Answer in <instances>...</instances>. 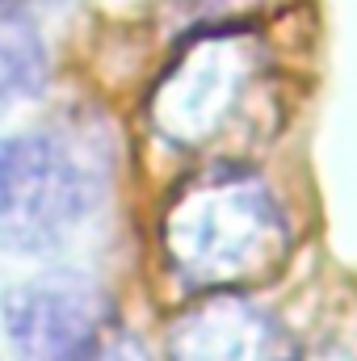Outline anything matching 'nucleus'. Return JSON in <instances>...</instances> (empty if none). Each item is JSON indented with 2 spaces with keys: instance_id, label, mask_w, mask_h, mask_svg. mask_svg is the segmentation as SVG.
<instances>
[{
  "instance_id": "f257e3e1",
  "label": "nucleus",
  "mask_w": 357,
  "mask_h": 361,
  "mask_svg": "<svg viewBox=\"0 0 357 361\" xmlns=\"http://www.w3.org/2000/svg\"><path fill=\"white\" fill-rule=\"evenodd\" d=\"M290 231L261 177L214 173L185 185L164 210V257L193 290H240L277 269Z\"/></svg>"
},
{
  "instance_id": "f03ea898",
  "label": "nucleus",
  "mask_w": 357,
  "mask_h": 361,
  "mask_svg": "<svg viewBox=\"0 0 357 361\" xmlns=\"http://www.w3.org/2000/svg\"><path fill=\"white\" fill-rule=\"evenodd\" d=\"M97 202V180L63 135L34 130L0 139V248L51 252Z\"/></svg>"
},
{
  "instance_id": "7ed1b4c3",
  "label": "nucleus",
  "mask_w": 357,
  "mask_h": 361,
  "mask_svg": "<svg viewBox=\"0 0 357 361\" xmlns=\"http://www.w3.org/2000/svg\"><path fill=\"white\" fill-rule=\"evenodd\" d=\"M253 55L236 38H202L177 59L173 72H164L152 118L164 139L181 147L210 143L223 135L236 118V109L248 97Z\"/></svg>"
},
{
  "instance_id": "20e7f679",
  "label": "nucleus",
  "mask_w": 357,
  "mask_h": 361,
  "mask_svg": "<svg viewBox=\"0 0 357 361\" xmlns=\"http://www.w3.org/2000/svg\"><path fill=\"white\" fill-rule=\"evenodd\" d=\"M0 311L17 361H89L109 319L105 294L80 273L13 286Z\"/></svg>"
},
{
  "instance_id": "39448f33",
  "label": "nucleus",
  "mask_w": 357,
  "mask_h": 361,
  "mask_svg": "<svg viewBox=\"0 0 357 361\" xmlns=\"http://www.w3.org/2000/svg\"><path fill=\"white\" fill-rule=\"evenodd\" d=\"M169 361H303L294 336L257 302L214 290L169 328Z\"/></svg>"
},
{
  "instance_id": "423d86ee",
  "label": "nucleus",
  "mask_w": 357,
  "mask_h": 361,
  "mask_svg": "<svg viewBox=\"0 0 357 361\" xmlns=\"http://www.w3.org/2000/svg\"><path fill=\"white\" fill-rule=\"evenodd\" d=\"M47 47L25 0H0V105L47 89Z\"/></svg>"
},
{
  "instance_id": "0eeeda50",
  "label": "nucleus",
  "mask_w": 357,
  "mask_h": 361,
  "mask_svg": "<svg viewBox=\"0 0 357 361\" xmlns=\"http://www.w3.org/2000/svg\"><path fill=\"white\" fill-rule=\"evenodd\" d=\"M89 361H147L143 345L126 332H114V336H101L97 349L89 353Z\"/></svg>"
},
{
  "instance_id": "6e6552de",
  "label": "nucleus",
  "mask_w": 357,
  "mask_h": 361,
  "mask_svg": "<svg viewBox=\"0 0 357 361\" xmlns=\"http://www.w3.org/2000/svg\"><path fill=\"white\" fill-rule=\"evenodd\" d=\"M25 4H42V8H51V4H59V0H25Z\"/></svg>"
}]
</instances>
